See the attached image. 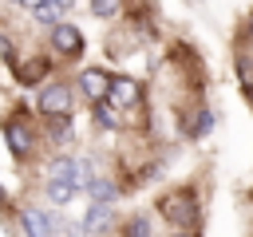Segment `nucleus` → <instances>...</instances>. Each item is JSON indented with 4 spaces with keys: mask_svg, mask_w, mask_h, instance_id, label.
<instances>
[{
    "mask_svg": "<svg viewBox=\"0 0 253 237\" xmlns=\"http://www.w3.org/2000/svg\"><path fill=\"white\" fill-rule=\"evenodd\" d=\"M158 213L174 229H194L198 225V198L190 194V186H178V190H170V194L158 198Z\"/></svg>",
    "mask_w": 253,
    "mask_h": 237,
    "instance_id": "f257e3e1",
    "label": "nucleus"
},
{
    "mask_svg": "<svg viewBox=\"0 0 253 237\" xmlns=\"http://www.w3.org/2000/svg\"><path fill=\"white\" fill-rule=\"evenodd\" d=\"M51 4H55V8H59V12H67V8H71V4H75V0H51Z\"/></svg>",
    "mask_w": 253,
    "mask_h": 237,
    "instance_id": "4be33fe9",
    "label": "nucleus"
},
{
    "mask_svg": "<svg viewBox=\"0 0 253 237\" xmlns=\"http://www.w3.org/2000/svg\"><path fill=\"white\" fill-rule=\"evenodd\" d=\"M115 217H111V205H103V201H91V209H87V217H83V233H99V229H107Z\"/></svg>",
    "mask_w": 253,
    "mask_h": 237,
    "instance_id": "f8f14e48",
    "label": "nucleus"
},
{
    "mask_svg": "<svg viewBox=\"0 0 253 237\" xmlns=\"http://www.w3.org/2000/svg\"><path fill=\"white\" fill-rule=\"evenodd\" d=\"M249 103H253V91H249Z\"/></svg>",
    "mask_w": 253,
    "mask_h": 237,
    "instance_id": "a878e982",
    "label": "nucleus"
},
{
    "mask_svg": "<svg viewBox=\"0 0 253 237\" xmlns=\"http://www.w3.org/2000/svg\"><path fill=\"white\" fill-rule=\"evenodd\" d=\"M107 103H115L119 111H126V107H138V103H142V87H138L134 79L119 75V79H111V95H107Z\"/></svg>",
    "mask_w": 253,
    "mask_h": 237,
    "instance_id": "0eeeda50",
    "label": "nucleus"
},
{
    "mask_svg": "<svg viewBox=\"0 0 253 237\" xmlns=\"http://www.w3.org/2000/svg\"><path fill=\"white\" fill-rule=\"evenodd\" d=\"M0 59H16V55H12V40H8V36H0Z\"/></svg>",
    "mask_w": 253,
    "mask_h": 237,
    "instance_id": "6ab92c4d",
    "label": "nucleus"
},
{
    "mask_svg": "<svg viewBox=\"0 0 253 237\" xmlns=\"http://www.w3.org/2000/svg\"><path fill=\"white\" fill-rule=\"evenodd\" d=\"M210 130H213V111H206V107H202V111H194V115L186 118V138H194V142H198V138H206Z\"/></svg>",
    "mask_w": 253,
    "mask_h": 237,
    "instance_id": "9b49d317",
    "label": "nucleus"
},
{
    "mask_svg": "<svg viewBox=\"0 0 253 237\" xmlns=\"http://www.w3.org/2000/svg\"><path fill=\"white\" fill-rule=\"evenodd\" d=\"M59 237H75V225H67V221H63V225H59Z\"/></svg>",
    "mask_w": 253,
    "mask_h": 237,
    "instance_id": "412c9836",
    "label": "nucleus"
},
{
    "mask_svg": "<svg viewBox=\"0 0 253 237\" xmlns=\"http://www.w3.org/2000/svg\"><path fill=\"white\" fill-rule=\"evenodd\" d=\"M47 178H59V182H79L83 186V166L71 158V154H55L51 166H47Z\"/></svg>",
    "mask_w": 253,
    "mask_h": 237,
    "instance_id": "6e6552de",
    "label": "nucleus"
},
{
    "mask_svg": "<svg viewBox=\"0 0 253 237\" xmlns=\"http://www.w3.org/2000/svg\"><path fill=\"white\" fill-rule=\"evenodd\" d=\"M174 237H198V233H194V229H178Z\"/></svg>",
    "mask_w": 253,
    "mask_h": 237,
    "instance_id": "5701e85b",
    "label": "nucleus"
},
{
    "mask_svg": "<svg viewBox=\"0 0 253 237\" xmlns=\"http://www.w3.org/2000/svg\"><path fill=\"white\" fill-rule=\"evenodd\" d=\"M237 79L245 91H253V59L249 55H237Z\"/></svg>",
    "mask_w": 253,
    "mask_h": 237,
    "instance_id": "a211bd4d",
    "label": "nucleus"
},
{
    "mask_svg": "<svg viewBox=\"0 0 253 237\" xmlns=\"http://www.w3.org/2000/svg\"><path fill=\"white\" fill-rule=\"evenodd\" d=\"M47 126H51V142H55V146L71 142V118H67V115H63V118H47Z\"/></svg>",
    "mask_w": 253,
    "mask_h": 237,
    "instance_id": "dca6fc26",
    "label": "nucleus"
},
{
    "mask_svg": "<svg viewBox=\"0 0 253 237\" xmlns=\"http://www.w3.org/2000/svg\"><path fill=\"white\" fill-rule=\"evenodd\" d=\"M51 47H55L63 59L83 55V36H79V28H75V24H67V20L51 24Z\"/></svg>",
    "mask_w": 253,
    "mask_h": 237,
    "instance_id": "39448f33",
    "label": "nucleus"
},
{
    "mask_svg": "<svg viewBox=\"0 0 253 237\" xmlns=\"http://www.w3.org/2000/svg\"><path fill=\"white\" fill-rule=\"evenodd\" d=\"M79 91H83L91 103H103V99L111 95V75L99 71V67H87V71H79Z\"/></svg>",
    "mask_w": 253,
    "mask_h": 237,
    "instance_id": "423d86ee",
    "label": "nucleus"
},
{
    "mask_svg": "<svg viewBox=\"0 0 253 237\" xmlns=\"http://www.w3.org/2000/svg\"><path fill=\"white\" fill-rule=\"evenodd\" d=\"M0 134H4V142H8V150H12L16 158L36 154V130H32V122H24L20 115H16V118H4Z\"/></svg>",
    "mask_w": 253,
    "mask_h": 237,
    "instance_id": "7ed1b4c3",
    "label": "nucleus"
},
{
    "mask_svg": "<svg viewBox=\"0 0 253 237\" xmlns=\"http://www.w3.org/2000/svg\"><path fill=\"white\" fill-rule=\"evenodd\" d=\"M115 111H119V107L107 103V99H103V103H91V118H95V126H99V130H119L123 118H119Z\"/></svg>",
    "mask_w": 253,
    "mask_h": 237,
    "instance_id": "9d476101",
    "label": "nucleus"
},
{
    "mask_svg": "<svg viewBox=\"0 0 253 237\" xmlns=\"http://www.w3.org/2000/svg\"><path fill=\"white\" fill-rule=\"evenodd\" d=\"M4 201H8V194H4V186H0V205H4Z\"/></svg>",
    "mask_w": 253,
    "mask_h": 237,
    "instance_id": "b1692460",
    "label": "nucleus"
},
{
    "mask_svg": "<svg viewBox=\"0 0 253 237\" xmlns=\"http://www.w3.org/2000/svg\"><path fill=\"white\" fill-rule=\"evenodd\" d=\"M245 32H249V40H253V16H249V28H245Z\"/></svg>",
    "mask_w": 253,
    "mask_h": 237,
    "instance_id": "393cba45",
    "label": "nucleus"
},
{
    "mask_svg": "<svg viewBox=\"0 0 253 237\" xmlns=\"http://www.w3.org/2000/svg\"><path fill=\"white\" fill-rule=\"evenodd\" d=\"M91 12H95L99 20H115V16L123 12V0H91Z\"/></svg>",
    "mask_w": 253,
    "mask_h": 237,
    "instance_id": "f3484780",
    "label": "nucleus"
},
{
    "mask_svg": "<svg viewBox=\"0 0 253 237\" xmlns=\"http://www.w3.org/2000/svg\"><path fill=\"white\" fill-rule=\"evenodd\" d=\"M16 4H24V8H32V12H36V8H43V4H51V0H16Z\"/></svg>",
    "mask_w": 253,
    "mask_h": 237,
    "instance_id": "aec40b11",
    "label": "nucleus"
},
{
    "mask_svg": "<svg viewBox=\"0 0 253 237\" xmlns=\"http://www.w3.org/2000/svg\"><path fill=\"white\" fill-rule=\"evenodd\" d=\"M119 237H154V225H150V217L146 213H134L126 225H123V233Z\"/></svg>",
    "mask_w": 253,
    "mask_h": 237,
    "instance_id": "2eb2a0df",
    "label": "nucleus"
},
{
    "mask_svg": "<svg viewBox=\"0 0 253 237\" xmlns=\"http://www.w3.org/2000/svg\"><path fill=\"white\" fill-rule=\"evenodd\" d=\"M83 190L91 194V201H103V205H111V201L119 198V190H115V186H111L107 178H91V182H87Z\"/></svg>",
    "mask_w": 253,
    "mask_h": 237,
    "instance_id": "4468645a",
    "label": "nucleus"
},
{
    "mask_svg": "<svg viewBox=\"0 0 253 237\" xmlns=\"http://www.w3.org/2000/svg\"><path fill=\"white\" fill-rule=\"evenodd\" d=\"M12 67H16V79L24 87H32V83H40L47 75V59H12Z\"/></svg>",
    "mask_w": 253,
    "mask_h": 237,
    "instance_id": "1a4fd4ad",
    "label": "nucleus"
},
{
    "mask_svg": "<svg viewBox=\"0 0 253 237\" xmlns=\"http://www.w3.org/2000/svg\"><path fill=\"white\" fill-rule=\"evenodd\" d=\"M55 221H59L55 213H43V209H32V205L16 213V225H20L24 237H51L55 233Z\"/></svg>",
    "mask_w": 253,
    "mask_h": 237,
    "instance_id": "20e7f679",
    "label": "nucleus"
},
{
    "mask_svg": "<svg viewBox=\"0 0 253 237\" xmlns=\"http://www.w3.org/2000/svg\"><path fill=\"white\" fill-rule=\"evenodd\" d=\"M36 115L40 118H63L71 115V87L67 83H43L36 95Z\"/></svg>",
    "mask_w": 253,
    "mask_h": 237,
    "instance_id": "f03ea898",
    "label": "nucleus"
},
{
    "mask_svg": "<svg viewBox=\"0 0 253 237\" xmlns=\"http://www.w3.org/2000/svg\"><path fill=\"white\" fill-rule=\"evenodd\" d=\"M75 194H79V182H59V178H47V198H51L55 205H67Z\"/></svg>",
    "mask_w": 253,
    "mask_h": 237,
    "instance_id": "ddd939ff",
    "label": "nucleus"
}]
</instances>
